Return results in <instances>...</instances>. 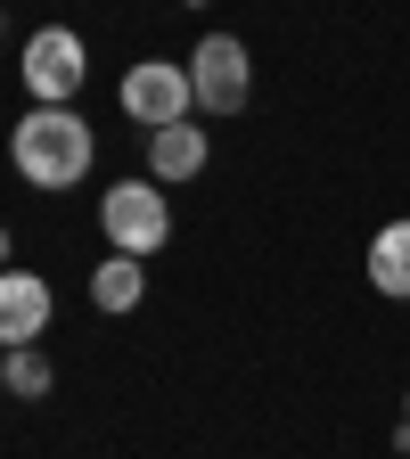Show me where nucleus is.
<instances>
[{
  "instance_id": "obj_8",
  "label": "nucleus",
  "mask_w": 410,
  "mask_h": 459,
  "mask_svg": "<svg viewBox=\"0 0 410 459\" xmlns=\"http://www.w3.org/2000/svg\"><path fill=\"white\" fill-rule=\"evenodd\" d=\"M140 296H148L140 255H107V263L91 271V304H99V312H140Z\"/></svg>"
},
{
  "instance_id": "obj_6",
  "label": "nucleus",
  "mask_w": 410,
  "mask_h": 459,
  "mask_svg": "<svg viewBox=\"0 0 410 459\" xmlns=\"http://www.w3.org/2000/svg\"><path fill=\"white\" fill-rule=\"evenodd\" d=\"M49 328V279L41 271H0V344H33Z\"/></svg>"
},
{
  "instance_id": "obj_5",
  "label": "nucleus",
  "mask_w": 410,
  "mask_h": 459,
  "mask_svg": "<svg viewBox=\"0 0 410 459\" xmlns=\"http://www.w3.org/2000/svg\"><path fill=\"white\" fill-rule=\"evenodd\" d=\"M25 91H33V107H66L74 91H83V74H91V57H83V33H66V25H41L33 41H25Z\"/></svg>"
},
{
  "instance_id": "obj_4",
  "label": "nucleus",
  "mask_w": 410,
  "mask_h": 459,
  "mask_svg": "<svg viewBox=\"0 0 410 459\" xmlns=\"http://www.w3.org/2000/svg\"><path fill=\"white\" fill-rule=\"evenodd\" d=\"M189 82H197V115H239L255 91V57L239 33H205L189 49Z\"/></svg>"
},
{
  "instance_id": "obj_1",
  "label": "nucleus",
  "mask_w": 410,
  "mask_h": 459,
  "mask_svg": "<svg viewBox=\"0 0 410 459\" xmlns=\"http://www.w3.org/2000/svg\"><path fill=\"white\" fill-rule=\"evenodd\" d=\"M9 164L25 172L33 189H74L91 172V124L74 107H33L25 124L9 132Z\"/></svg>"
},
{
  "instance_id": "obj_3",
  "label": "nucleus",
  "mask_w": 410,
  "mask_h": 459,
  "mask_svg": "<svg viewBox=\"0 0 410 459\" xmlns=\"http://www.w3.org/2000/svg\"><path fill=\"white\" fill-rule=\"evenodd\" d=\"M115 99H124V115H132L140 132H164V124H189L197 82H189V66H172V57H140Z\"/></svg>"
},
{
  "instance_id": "obj_7",
  "label": "nucleus",
  "mask_w": 410,
  "mask_h": 459,
  "mask_svg": "<svg viewBox=\"0 0 410 459\" xmlns=\"http://www.w3.org/2000/svg\"><path fill=\"white\" fill-rule=\"evenodd\" d=\"M205 132L197 124H164V132H148V181H197V172H205Z\"/></svg>"
},
{
  "instance_id": "obj_12",
  "label": "nucleus",
  "mask_w": 410,
  "mask_h": 459,
  "mask_svg": "<svg viewBox=\"0 0 410 459\" xmlns=\"http://www.w3.org/2000/svg\"><path fill=\"white\" fill-rule=\"evenodd\" d=\"M181 9H205V0H181Z\"/></svg>"
},
{
  "instance_id": "obj_2",
  "label": "nucleus",
  "mask_w": 410,
  "mask_h": 459,
  "mask_svg": "<svg viewBox=\"0 0 410 459\" xmlns=\"http://www.w3.org/2000/svg\"><path fill=\"white\" fill-rule=\"evenodd\" d=\"M99 230L115 255H164L172 238V205H164V181H115L99 197Z\"/></svg>"
},
{
  "instance_id": "obj_11",
  "label": "nucleus",
  "mask_w": 410,
  "mask_h": 459,
  "mask_svg": "<svg viewBox=\"0 0 410 459\" xmlns=\"http://www.w3.org/2000/svg\"><path fill=\"white\" fill-rule=\"evenodd\" d=\"M0 271H9V230H0Z\"/></svg>"
},
{
  "instance_id": "obj_13",
  "label": "nucleus",
  "mask_w": 410,
  "mask_h": 459,
  "mask_svg": "<svg viewBox=\"0 0 410 459\" xmlns=\"http://www.w3.org/2000/svg\"><path fill=\"white\" fill-rule=\"evenodd\" d=\"M402 427H410V419H402Z\"/></svg>"
},
{
  "instance_id": "obj_10",
  "label": "nucleus",
  "mask_w": 410,
  "mask_h": 459,
  "mask_svg": "<svg viewBox=\"0 0 410 459\" xmlns=\"http://www.w3.org/2000/svg\"><path fill=\"white\" fill-rule=\"evenodd\" d=\"M0 385H9V394H25V402H41V394H49V361L33 353V344H17V353L0 361Z\"/></svg>"
},
{
  "instance_id": "obj_9",
  "label": "nucleus",
  "mask_w": 410,
  "mask_h": 459,
  "mask_svg": "<svg viewBox=\"0 0 410 459\" xmlns=\"http://www.w3.org/2000/svg\"><path fill=\"white\" fill-rule=\"evenodd\" d=\"M370 287L378 296H410V221H386L370 238Z\"/></svg>"
}]
</instances>
